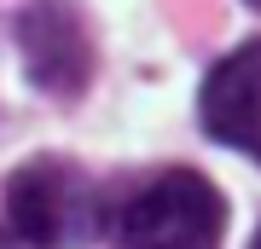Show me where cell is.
I'll list each match as a JSON object with an SVG mask.
<instances>
[{
  "label": "cell",
  "instance_id": "1",
  "mask_svg": "<svg viewBox=\"0 0 261 249\" xmlns=\"http://www.w3.org/2000/svg\"><path fill=\"white\" fill-rule=\"evenodd\" d=\"M6 220L29 249H87L99 243L105 220V191L82 162L70 157H29L6 180Z\"/></svg>",
  "mask_w": 261,
  "mask_h": 249
},
{
  "label": "cell",
  "instance_id": "2",
  "mask_svg": "<svg viewBox=\"0 0 261 249\" xmlns=\"http://www.w3.org/2000/svg\"><path fill=\"white\" fill-rule=\"evenodd\" d=\"M116 238L122 249H221L226 197L192 168H168L128 197Z\"/></svg>",
  "mask_w": 261,
  "mask_h": 249
},
{
  "label": "cell",
  "instance_id": "3",
  "mask_svg": "<svg viewBox=\"0 0 261 249\" xmlns=\"http://www.w3.org/2000/svg\"><path fill=\"white\" fill-rule=\"evenodd\" d=\"M18 46L23 70L35 87H47L53 99H75L93 75V41H87V18L70 0H35L18 18Z\"/></svg>",
  "mask_w": 261,
  "mask_h": 249
},
{
  "label": "cell",
  "instance_id": "4",
  "mask_svg": "<svg viewBox=\"0 0 261 249\" xmlns=\"http://www.w3.org/2000/svg\"><path fill=\"white\" fill-rule=\"evenodd\" d=\"M197 110H203L209 139L261 162V41H244L209 70Z\"/></svg>",
  "mask_w": 261,
  "mask_h": 249
},
{
  "label": "cell",
  "instance_id": "5",
  "mask_svg": "<svg viewBox=\"0 0 261 249\" xmlns=\"http://www.w3.org/2000/svg\"><path fill=\"white\" fill-rule=\"evenodd\" d=\"M0 249H29V243H23V238H18V243H6V238H0Z\"/></svg>",
  "mask_w": 261,
  "mask_h": 249
},
{
  "label": "cell",
  "instance_id": "6",
  "mask_svg": "<svg viewBox=\"0 0 261 249\" xmlns=\"http://www.w3.org/2000/svg\"><path fill=\"white\" fill-rule=\"evenodd\" d=\"M244 6H255V12H261V0H244Z\"/></svg>",
  "mask_w": 261,
  "mask_h": 249
},
{
  "label": "cell",
  "instance_id": "7",
  "mask_svg": "<svg viewBox=\"0 0 261 249\" xmlns=\"http://www.w3.org/2000/svg\"><path fill=\"white\" fill-rule=\"evenodd\" d=\"M250 249H261V232H255V243H250Z\"/></svg>",
  "mask_w": 261,
  "mask_h": 249
}]
</instances>
